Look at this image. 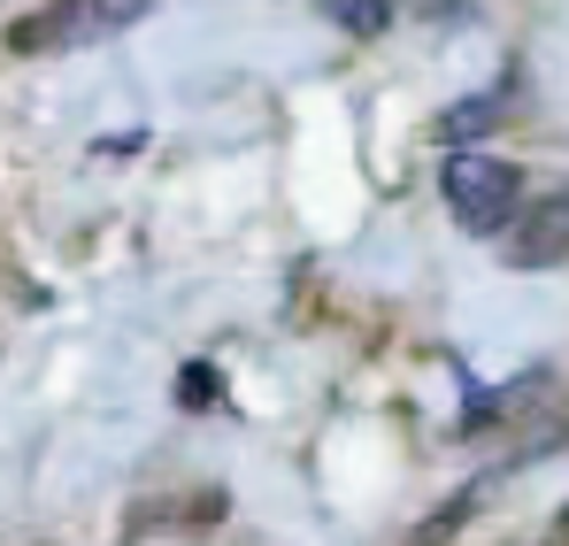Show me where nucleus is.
I'll return each instance as SVG.
<instances>
[{"label":"nucleus","mask_w":569,"mask_h":546,"mask_svg":"<svg viewBox=\"0 0 569 546\" xmlns=\"http://www.w3.org/2000/svg\"><path fill=\"white\" fill-rule=\"evenodd\" d=\"M139 16H147V0H39L23 23H8V47L16 54H78V47L131 31Z\"/></svg>","instance_id":"obj_1"},{"label":"nucleus","mask_w":569,"mask_h":546,"mask_svg":"<svg viewBox=\"0 0 569 546\" xmlns=\"http://www.w3.org/2000/svg\"><path fill=\"white\" fill-rule=\"evenodd\" d=\"M439 192H447V216L477 231V239H500V224L516 216L523 200V170L500 162V155H477V147H455L447 170H439Z\"/></svg>","instance_id":"obj_2"},{"label":"nucleus","mask_w":569,"mask_h":546,"mask_svg":"<svg viewBox=\"0 0 569 546\" xmlns=\"http://www.w3.org/2000/svg\"><path fill=\"white\" fill-rule=\"evenodd\" d=\"M500 255L508 270H562L569 262V185L523 192L516 216L500 224Z\"/></svg>","instance_id":"obj_3"},{"label":"nucleus","mask_w":569,"mask_h":546,"mask_svg":"<svg viewBox=\"0 0 569 546\" xmlns=\"http://www.w3.org/2000/svg\"><path fill=\"white\" fill-rule=\"evenodd\" d=\"M485 493H492V477H477V485H462V493H447V500H439V516H423V524L408 532V546H455V532L477 516V500H485Z\"/></svg>","instance_id":"obj_4"},{"label":"nucleus","mask_w":569,"mask_h":546,"mask_svg":"<svg viewBox=\"0 0 569 546\" xmlns=\"http://www.w3.org/2000/svg\"><path fill=\"white\" fill-rule=\"evenodd\" d=\"M316 8H323V16H331L347 39H378L385 23L400 16V0H316Z\"/></svg>","instance_id":"obj_5"},{"label":"nucleus","mask_w":569,"mask_h":546,"mask_svg":"<svg viewBox=\"0 0 569 546\" xmlns=\"http://www.w3.org/2000/svg\"><path fill=\"white\" fill-rule=\"evenodd\" d=\"M492 116H500V92L462 100V108H447V116H439V139H447V147H470L477 131H492Z\"/></svg>","instance_id":"obj_6"},{"label":"nucleus","mask_w":569,"mask_h":546,"mask_svg":"<svg viewBox=\"0 0 569 546\" xmlns=\"http://www.w3.org/2000/svg\"><path fill=\"white\" fill-rule=\"evenodd\" d=\"M178 400H186V408H216V369L186 363V369H178Z\"/></svg>","instance_id":"obj_7"},{"label":"nucleus","mask_w":569,"mask_h":546,"mask_svg":"<svg viewBox=\"0 0 569 546\" xmlns=\"http://www.w3.org/2000/svg\"><path fill=\"white\" fill-rule=\"evenodd\" d=\"M555 546H569V508H562V524H555Z\"/></svg>","instance_id":"obj_8"}]
</instances>
